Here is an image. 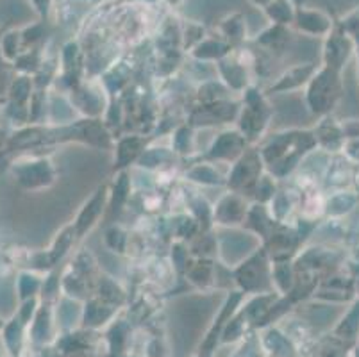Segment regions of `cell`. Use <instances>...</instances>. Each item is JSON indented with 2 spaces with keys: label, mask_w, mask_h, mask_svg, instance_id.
Masks as SVG:
<instances>
[{
  "label": "cell",
  "mask_w": 359,
  "mask_h": 357,
  "mask_svg": "<svg viewBox=\"0 0 359 357\" xmlns=\"http://www.w3.org/2000/svg\"><path fill=\"white\" fill-rule=\"evenodd\" d=\"M336 91H338V84H336L334 74H332V70H325L316 79L311 88V95H309L311 106L318 111L327 109L338 95Z\"/></svg>",
  "instance_id": "cell-1"
},
{
  "label": "cell",
  "mask_w": 359,
  "mask_h": 357,
  "mask_svg": "<svg viewBox=\"0 0 359 357\" xmlns=\"http://www.w3.org/2000/svg\"><path fill=\"white\" fill-rule=\"evenodd\" d=\"M100 198H102V196L97 195L95 198L91 201V204L84 209L83 215L79 216V222H77V231H79V234L81 232L86 231V229L93 224V220L97 218V215H99L100 206H102V201H100Z\"/></svg>",
  "instance_id": "cell-2"
},
{
  "label": "cell",
  "mask_w": 359,
  "mask_h": 357,
  "mask_svg": "<svg viewBox=\"0 0 359 357\" xmlns=\"http://www.w3.org/2000/svg\"><path fill=\"white\" fill-rule=\"evenodd\" d=\"M68 241H70V238H68V236H67V238H63V241H61V245L57 248L68 247ZM61 254H63V250H55L54 252V260H57V255H61Z\"/></svg>",
  "instance_id": "cell-3"
}]
</instances>
